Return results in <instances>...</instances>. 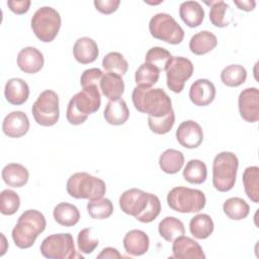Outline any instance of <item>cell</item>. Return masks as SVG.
<instances>
[{
  "mask_svg": "<svg viewBox=\"0 0 259 259\" xmlns=\"http://www.w3.org/2000/svg\"><path fill=\"white\" fill-rule=\"evenodd\" d=\"M102 67L106 72L124 75L128 69V63L118 52H110L102 59Z\"/></svg>",
  "mask_w": 259,
  "mask_h": 259,
  "instance_id": "cell-36",
  "label": "cell"
},
{
  "mask_svg": "<svg viewBox=\"0 0 259 259\" xmlns=\"http://www.w3.org/2000/svg\"><path fill=\"white\" fill-rule=\"evenodd\" d=\"M55 221L64 227H73L80 220V211L76 205L69 202H60L54 207Z\"/></svg>",
  "mask_w": 259,
  "mask_h": 259,
  "instance_id": "cell-27",
  "label": "cell"
},
{
  "mask_svg": "<svg viewBox=\"0 0 259 259\" xmlns=\"http://www.w3.org/2000/svg\"><path fill=\"white\" fill-rule=\"evenodd\" d=\"M47 227L45 215L36 209H27L21 213L14 228L11 236L14 244L20 249L30 248L39 234H41Z\"/></svg>",
  "mask_w": 259,
  "mask_h": 259,
  "instance_id": "cell-3",
  "label": "cell"
},
{
  "mask_svg": "<svg viewBox=\"0 0 259 259\" xmlns=\"http://www.w3.org/2000/svg\"><path fill=\"white\" fill-rule=\"evenodd\" d=\"M215 97V87L207 79H197L189 89V98L194 105L206 106L210 104Z\"/></svg>",
  "mask_w": 259,
  "mask_h": 259,
  "instance_id": "cell-18",
  "label": "cell"
},
{
  "mask_svg": "<svg viewBox=\"0 0 259 259\" xmlns=\"http://www.w3.org/2000/svg\"><path fill=\"white\" fill-rule=\"evenodd\" d=\"M205 195L199 189L177 186L172 188L167 194L169 207L181 213L199 212L205 206Z\"/></svg>",
  "mask_w": 259,
  "mask_h": 259,
  "instance_id": "cell-6",
  "label": "cell"
},
{
  "mask_svg": "<svg viewBox=\"0 0 259 259\" xmlns=\"http://www.w3.org/2000/svg\"><path fill=\"white\" fill-rule=\"evenodd\" d=\"M30 25L40 41L51 42L57 37L61 28L60 13L53 7L42 6L33 13Z\"/></svg>",
  "mask_w": 259,
  "mask_h": 259,
  "instance_id": "cell-7",
  "label": "cell"
},
{
  "mask_svg": "<svg viewBox=\"0 0 259 259\" xmlns=\"http://www.w3.org/2000/svg\"><path fill=\"white\" fill-rule=\"evenodd\" d=\"M135 108L152 117H162L172 109V101L161 88L136 86L132 93Z\"/></svg>",
  "mask_w": 259,
  "mask_h": 259,
  "instance_id": "cell-1",
  "label": "cell"
},
{
  "mask_svg": "<svg viewBox=\"0 0 259 259\" xmlns=\"http://www.w3.org/2000/svg\"><path fill=\"white\" fill-rule=\"evenodd\" d=\"M91 229L86 228L79 232L77 236V245L80 252L91 254L98 246V240L91 237Z\"/></svg>",
  "mask_w": 259,
  "mask_h": 259,
  "instance_id": "cell-43",
  "label": "cell"
},
{
  "mask_svg": "<svg viewBox=\"0 0 259 259\" xmlns=\"http://www.w3.org/2000/svg\"><path fill=\"white\" fill-rule=\"evenodd\" d=\"M210 5L209 10V20L211 24L215 27H226L233 20L232 10L225 1H212L210 3L205 2Z\"/></svg>",
  "mask_w": 259,
  "mask_h": 259,
  "instance_id": "cell-28",
  "label": "cell"
},
{
  "mask_svg": "<svg viewBox=\"0 0 259 259\" xmlns=\"http://www.w3.org/2000/svg\"><path fill=\"white\" fill-rule=\"evenodd\" d=\"M123 247L126 253L133 256H141L148 252L150 247L149 236L141 230H131L123 237Z\"/></svg>",
  "mask_w": 259,
  "mask_h": 259,
  "instance_id": "cell-19",
  "label": "cell"
},
{
  "mask_svg": "<svg viewBox=\"0 0 259 259\" xmlns=\"http://www.w3.org/2000/svg\"><path fill=\"white\" fill-rule=\"evenodd\" d=\"M241 117L247 122L259 120V91L256 87H249L241 91L238 97Z\"/></svg>",
  "mask_w": 259,
  "mask_h": 259,
  "instance_id": "cell-12",
  "label": "cell"
},
{
  "mask_svg": "<svg viewBox=\"0 0 259 259\" xmlns=\"http://www.w3.org/2000/svg\"><path fill=\"white\" fill-rule=\"evenodd\" d=\"M99 89L101 90V93L109 100L119 99L124 92L123 79L118 74L106 72L103 74L100 80Z\"/></svg>",
  "mask_w": 259,
  "mask_h": 259,
  "instance_id": "cell-22",
  "label": "cell"
},
{
  "mask_svg": "<svg viewBox=\"0 0 259 259\" xmlns=\"http://www.w3.org/2000/svg\"><path fill=\"white\" fill-rule=\"evenodd\" d=\"M97 11L103 14H111L115 12L120 4L119 0H94L93 2Z\"/></svg>",
  "mask_w": 259,
  "mask_h": 259,
  "instance_id": "cell-45",
  "label": "cell"
},
{
  "mask_svg": "<svg viewBox=\"0 0 259 259\" xmlns=\"http://www.w3.org/2000/svg\"><path fill=\"white\" fill-rule=\"evenodd\" d=\"M103 116L107 123L112 125H121L130 117V110L125 101L121 98L109 100L104 108Z\"/></svg>",
  "mask_w": 259,
  "mask_h": 259,
  "instance_id": "cell-23",
  "label": "cell"
},
{
  "mask_svg": "<svg viewBox=\"0 0 259 259\" xmlns=\"http://www.w3.org/2000/svg\"><path fill=\"white\" fill-rule=\"evenodd\" d=\"M20 206L19 195L11 190L4 189L0 194V211L4 215L14 214Z\"/></svg>",
  "mask_w": 259,
  "mask_h": 259,
  "instance_id": "cell-40",
  "label": "cell"
},
{
  "mask_svg": "<svg viewBox=\"0 0 259 259\" xmlns=\"http://www.w3.org/2000/svg\"><path fill=\"white\" fill-rule=\"evenodd\" d=\"M179 15L188 27L199 26L204 18V10L197 1H184L179 6Z\"/></svg>",
  "mask_w": 259,
  "mask_h": 259,
  "instance_id": "cell-24",
  "label": "cell"
},
{
  "mask_svg": "<svg viewBox=\"0 0 259 259\" xmlns=\"http://www.w3.org/2000/svg\"><path fill=\"white\" fill-rule=\"evenodd\" d=\"M28 130L29 119L23 111H11L3 119L2 131L9 138H21L28 132Z\"/></svg>",
  "mask_w": 259,
  "mask_h": 259,
  "instance_id": "cell-16",
  "label": "cell"
},
{
  "mask_svg": "<svg viewBox=\"0 0 259 259\" xmlns=\"http://www.w3.org/2000/svg\"><path fill=\"white\" fill-rule=\"evenodd\" d=\"M158 232L163 239L172 243L176 238L185 234V228L183 223L177 218L166 217L159 223Z\"/></svg>",
  "mask_w": 259,
  "mask_h": 259,
  "instance_id": "cell-31",
  "label": "cell"
},
{
  "mask_svg": "<svg viewBox=\"0 0 259 259\" xmlns=\"http://www.w3.org/2000/svg\"><path fill=\"white\" fill-rule=\"evenodd\" d=\"M184 165L183 154L175 149H167L159 157V166L167 174H175Z\"/></svg>",
  "mask_w": 259,
  "mask_h": 259,
  "instance_id": "cell-29",
  "label": "cell"
},
{
  "mask_svg": "<svg viewBox=\"0 0 259 259\" xmlns=\"http://www.w3.org/2000/svg\"><path fill=\"white\" fill-rule=\"evenodd\" d=\"M223 210L225 214L234 221H241L249 214L250 206L241 197L228 198L223 204Z\"/></svg>",
  "mask_w": 259,
  "mask_h": 259,
  "instance_id": "cell-34",
  "label": "cell"
},
{
  "mask_svg": "<svg viewBox=\"0 0 259 259\" xmlns=\"http://www.w3.org/2000/svg\"><path fill=\"white\" fill-rule=\"evenodd\" d=\"M150 193L138 188H130L122 192L119 197L120 209L133 217H137L143 212L149 202Z\"/></svg>",
  "mask_w": 259,
  "mask_h": 259,
  "instance_id": "cell-13",
  "label": "cell"
},
{
  "mask_svg": "<svg viewBox=\"0 0 259 259\" xmlns=\"http://www.w3.org/2000/svg\"><path fill=\"white\" fill-rule=\"evenodd\" d=\"M217 36L208 30H202L193 34L189 40L190 52L196 56H202L209 53L217 47Z\"/></svg>",
  "mask_w": 259,
  "mask_h": 259,
  "instance_id": "cell-25",
  "label": "cell"
},
{
  "mask_svg": "<svg viewBox=\"0 0 259 259\" xmlns=\"http://www.w3.org/2000/svg\"><path fill=\"white\" fill-rule=\"evenodd\" d=\"M176 139L178 143L187 149H195L203 141V132L199 123L194 120L182 121L176 130Z\"/></svg>",
  "mask_w": 259,
  "mask_h": 259,
  "instance_id": "cell-14",
  "label": "cell"
},
{
  "mask_svg": "<svg viewBox=\"0 0 259 259\" xmlns=\"http://www.w3.org/2000/svg\"><path fill=\"white\" fill-rule=\"evenodd\" d=\"M73 55L78 63L89 64L97 59L99 49L94 39L83 36L75 41L73 47Z\"/></svg>",
  "mask_w": 259,
  "mask_h": 259,
  "instance_id": "cell-20",
  "label": "cell"
},
{
  "mask_svg": "<svg viewBox=\"0 0 259 259\" xmlns=\"http://www.w3.org/2000/svg\"><path fill=\"white\" fill-rule=\"evenodd\" d=\"M101 104V94L99 86L92 84L73 95L70 99L66 117L67 120L73 125H79L83 123L88 115L96 112Z\"/></svg>",
  "mask_w": 259,
  "mask_h": 259,
  "instance_id": "cell-2",
  "label": "cell"
},
{
  "mask_svg": "<svg viewBox=\"0 0 259 259\" xmlns=\"http://www.w3.org/2000/svg\"><path fill=\"white\" fill-rule=\"evenodd\" d=\"M173 255L177 259H204L205 254L200 245L193 239L184 235L176 238L172 245Z\"/></svg>",
  "mask_w": 259,
  "mask_h": 259,
  "instance_id": "cell-15",
  "label": "cell"
},
{
  "mask_svg": "<svg viewBox=\"0 0 259 259\" xmlns=\"http://www.w3.org/2000/svg\"><path fill=\"white\" fill-rule=\"evenodd\" d=\"M103 76V72L98 69V68H91V69H87L85 70L80 78V84L83 87H86L88 85H98L100 83V80Z\"/></svg>",
  "mask_w": 259,
  "mask_h": 259,
  "instance_id": "cell-44",
  "label": "cell"
},
{
  "mask_svg": "<svg viewBox=\"0 0 259 259\" xmlns=\"http://www.w3.org/2000/svg\"><path fill=\"white\" fill-rule=\"evenodd\" d=\"M192 62L184 57H172L166 68L167 87L174 93H180L185 82L193 74Z\"/></svg>",
  "mask_w": 259,
  "mask_h": 259,
  "instance_id": "cell-11",
  "label": "cell"
},
{
  "mask_svg": "<svg viewBox=\"0 0 259 259\" xmlns=\"http://www.w3.org/2000/svg\"><path fill=\"white\" fill-rule=\"evenodd\" d=\"M235 5H237V7L241 10L244 11H252L254 10L255 6H256V2L254 0H242V1H238V0H234Z\"/></svg>",
  "mask_w": 259,
  "mask_h": 259,
  "instance_id": "cell-48",
  "label": "cell"
},
{
  "mask_svg": "<svg viewBox=\"0 0 259 259\" xmlns=\"http://www.w3.org/2000/svg\"><path fill=\"white\" fill-rule=\"evenodd\" d=\"M31 2L30 0H10L7 1L9 9L15 14H24L28 11Z\"/></svg>",
  "mask_w": 259,
  "mask_h": 259,
  "instance_id": "cell-46",
  "label": "cell"
},
{
  "mask_svg": "<svg viewBox=\"0 0 259 259\" xmlns=\"http://www.w3.org/2000/svg\"><path fill=\"white\" fill-rule=\"evenodd\" d=\"M182 175L183 178L191 184H201L207 177L206 165L200 160L191 159L186 163Z\"/></svg>",
  "mask_w": 259,
  "mask_h": 259,
  "instance_id": "cell-33",
  "label": "cell"
},
{
  "mask_svg": "<svg viewBox=\"0 0 259 259\" xmlns=\"http://www.w3.org/2000/svg\"><path fill=\"white\" fill-rule=\"evenodd\" d=\"M161 212V201L159 197L153 193H150L149 202L142 213L136 217V220L141 223H151L157 219Z\"/></svg>",
  "mask_w": 259,
  "mask_h": 259,
  "instance_id": "cell-42",
  "label": "cell"
},
{
  "mask_svg": "<svg viewBox=\"0 0 259 259\" xmlns=\"http://www.w3.org/2000/svg\"><path fill=\"white\" fill-rule=\"evenodd\" d=\"M87 211L92 219L104 220L112 214L113 204L110 199L103 197L89 200L87 203Z\"/></svg>",
  "mask_w": 259,
  "mask_h": 259,
  "instance_id": "cell-38",
  "label": "cell"
},
{
  "mask_svg": "<svg viewBox=\"0 0 259 259\" xmlns=\"http://www.w3.org/2000/svg\"><path fill=\"white\" fill-rule=\"evenodd\" d=\"M160 71L151 64H142L135 73V82L137 86L152 87L159 80Z\"/></svg>",
  "mask_w": 259,
  "mask_h": 259,
  "instance_id": "cell-37",
  "label": "cell"
},
{
  "mask_svg": "<svg viewBox=\"0 0 259 259\" xmlns=\"http://www.w3.org/2000/svg\"><path fill=\"white\" fill-rule=\"evenodd\" d=\"M214 229L212 219L206 213H198L194 215L189 223V231L191 235L199 240L208 238Z\"/></svg>",
  "mask_w": 259,
  "mask_h": 259,
  "instance_id": "cell-30",
  "label": "cell"
},
{
  "mask_svg": "<svg viewBox=\"0 0 259 259\" xmlns=\"http://www.w3.org/2000/svg\"><path fill=\"white\" fill-rule=\"evenodd\" d=\"M175 123V113L171 110L162 117L148 116V124L150 130L157 135H165L171 131Z\"/></svg>",
  "mask_w": 259,
  "mask_h": 259,
  "instance_id": "cell-41",
  "label": "cell"
},
{
  "mask_svg": "<svg viewBox=\"0 0 259 259\" xmlns=\"http://www.w3.org/2000/svg\"><path fill=\"white\" fill-rule=\"evenodd\" d=\"M172 57L168 50L161 47H153L146 53L145 63L153 65L159 71H165Z\"/></svg>",
  "mask_w": 259,
  "mask_h": 259,
  "instance_id": "cell-39",
  "label": "cell"
},
{
  "mask_svg": "<svg viewBox=\"0 0 259 259\" xmlns=\"http://www.w3.org/2000/svg\"><path fill=\"white\" fill-rule=\"evenodd\" d=\"M247 79V71L242 65L232 64L221 72V80L228 87H238Z\"/></svg>",
  "mask_w": 259,
  "mask_h": 259,
  "instance_id": "cell-35",
  "label": "cell"
},
{
  "mask_svg": "<svg viewBox=\"0 0 259 259\" xmlns=\"http://www.w3.org/2000/svg\"><path fill=\"white\" fill-rule=\"evenodd\" d=\"M4 95L10 104L21 105L28 99L29 87L24 80L11 78L5 84Z\"/></svg>",
  "mask_w": 259,
  "mask_h": 259,
  "instance_id": "cell-21",
  "label": "cell"
},
{
  "mask_svg": "<svg viewBox=\"0 0 259 259\" xmlns=\"http://www.w3.org/2000/svg\"><path fill=\"white\" fill-rule=\"evenodd\" d=\"M31 112L37 124L42 126L56 124L60 116L58 94L50 89L42 91L32 104Z\"/></svg>",
  "mask_w": 259,
  "mask_h": 259,
  "instance_id": "cell-10",
  "label": "cell"
},
{
  "mask_svg": "<svg viewBox=\"0 0 259 259\" xmlns=\"http://www.w3.org/2000/svg\"><path fill=\"white\" fill-rule=\"evenodd\" d=\"M45 59L40 51L33 47H26L19 51L17 55L18 68L27 74H35L44 67Z\"/></svg>",
  "mask_w": 259,
  "mask_h": 259,
  "instance_id": "cell-17",
  "label": "cell"
},
{
  "mask_svg": "<svg viewBox=\"0 0 259 259\" xmlns=\"http://www.w3.org/2000/svg\"><path fill=\"white\" fill-rule=\"evenodd\" d=\"M242 180L248 198L257 203L259 201V168L257 166L247 167L244 170Z\"/></svg>",
  "mask_w": 259,
  "mask_h": 259,
  "instance_id": "cell-32",
  "label": "cell"
},
{
  "mask_svg": "<svg viewBox=\"0 0 259 259\" xmlns=\"http://www.w3.org/2000/svg\"><path fill=\"white\" fill-rule=\"evenodd\" d=\"M3 181L11 187H22L24 186L29 177L28 170L21 164L9 163L1 172Z\"/></svg>",
  "mask_w": 259,
  "mask_h": 259,
  "instance_id": "cell-26",
  "label": "cell"
},
{
  "mask_svg": "<svg viewBox=\"0 0 259 259\" xmlns=\"http://www.w3.org/2000/svg\"><path fill=\"white\" fill-rule=\"evenodd\" d=\"M66 189L76 199H98L106 192L105 182L87 172H76L67 181Z\"/></svg>",
  "mask_w": 259,
  "mask_h": 259,
  "instance_id": "cell-4",
  "label": "cell"
},
{
  "mask_svg": "<svg viewBox=\"0 0 259 259\" xmlns=\"http://www.w3.org/2000/svg\"><path fill=\"white\" fill-rule=\"evenodd\" d=\"M98 259H119L122 258V256L119 254L117 249L112 247H106L102 249V251L97 255Z\"/></svg>",
  "mask_w": 259,
  "mask_h": 259,
  "instance_id": "cell-47",
  "label": "cell"
},
{
  "mask_svg": "<svg viewBox=\"0 0 259 259\" xmlns=\"http://www.w3.org/2000/svg\"><path fill=\"white\" fill-rule=\"evenodd\" d=\"M149 30L153 37L170 45H178L184 38V30L168 13H157L149 22Z\"/></svg>",
  "mask_w": 259,
  "mask_h": 259,
  "instance_id": "cell-9",
  "label": "cell"
},
{
  "mask_svg": "<svg viewBox=\"0 0 259 259\" xmlns=\"http://www.w3.org/2000/svg\"><path fill=\"white\" fill-rule=\"evenodd\" d=\"M238 157L232 152L219 153L212 162V185L221 192L230 191L236 182Z\"/></svg>",
  "mask_w": 259,
  "mask_h": 259,
  "instance_id": "cell-5",
  "label": "cell"
},
{
  "mask_svg": "<svg viewBox=\"0 0 259 259\" xmlns=\"http://www.w3.org/2000/svg\"><path fill=\"white\" fill-rule=\"evenodd\" d=\"M39 249L41 255L49 259H83V256L77 253L73 236L70 233L48 236L42 240Z\"/></svg>",
  "mask_w": 259,
  "mask_h": 259,
  "instance_id": "cell-8",
  "label": "cell"
}]
</instances>
